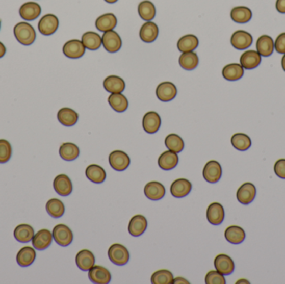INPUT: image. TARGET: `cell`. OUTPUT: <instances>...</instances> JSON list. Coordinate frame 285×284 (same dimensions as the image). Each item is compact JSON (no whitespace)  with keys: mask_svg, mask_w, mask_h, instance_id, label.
Listing matches in <instances>:
<instances>
[{"mask_svg":"<svg viewBox=\"0 0 285 284\" xmlns=\"http://www.w3.org/2000/svg\"><path fill=\"white\" fill-rule=\"evenodd\" d=\"M199 39L194 34L183 36L178 41V50L182 53L192 52L199 46Z\"/></svg>","mask_w":285,"mask_h":284,"instance_id":"74e56055","label":"cell"},{"mask_svg":"<svg viewBox=\"0 0 285 284\" xmlns=\"http://www.w3.org/2000/svg\"><path fill=\"white\" fill-rule=\"evenodd\" d=\"M237 199L240 203L249 205L256 197V188L252 183H245L238 189Z\"/></svg>","mask_w":285,"mask_h":284,"instance_id":"7c38bea8","label":"cell"},{"mask_svg":"<svg viewBox=\"0 0 285 284\" xmlns=\"http://www.w3.org/2000/svg\"><path fill=\"white\" fill-rule=\"evenodd\" d=\"M0 28H1V21H0Z\"/></svg>","mask_w":285,"mask_h":284,"instance_id":"9f6ffc18","label":"cell"},{"mask_svg":"<svg viewBox=\"0 0 285 284\" xmlns=\"http://www.w3.org/2000/svg\"><path fill=\"white\" fill-rule=\"evenodd\" d=\"M14 236L18 242L29 243L35 236V230L29 224H19L14 229Z\"/></svg>","mask_w":285,"mask_h":284,"instance_id":"d6a6232c","label":"cell"},{"mask_svg":"<svg viewBox=\"0 0 285 284\" xmlns=\"http://www.w3.org/2000/svg\"><path fill=\"white\" fill-rule=\"evenodd\" d=\"M244 69L241 64H229L223 68L222 74L228 81H237L244 76Z\"/></svg>","mask_w":285,"mask_h":284,"instance_id":"1f68e13d","label":"cell"},{"mask_svg":"<svg viewBox=\"0 0 285 284\" xmlns=\"http://www.w3.org/2000/svg\"><path fill=\"white\" fill-rule=\"evenodd\" d=\"M53 241L52 233L48 229L39 230L32 239L33 247L37 250H44L51 245Z\"/></svg>","mask_w":285,"mask_h":284,"instance_id":"9a60e30c","label":"cell"},{"mask_svg":"<svg viewBox=\"0 0 285 284\" xmlns=\"http://www.w3.org/2000/svg\"><path fill=\"white\" fill-rule=\"evenodd\" d=\"M203 177L208 183L215 184L222 177V167L219 162L210 160L203 168Z\"/></svg>","mask_w":285,"mask_h":284,"instance_id":"52a82bcc","label":"cell"},{"mask_svg":"<svg viewBox=\"0 0 285 284\" xmlns=\"http://www.w3.org/2000/svg\"><path fill=\"white\" fill-rule=\"evenodd\" d=\"M46 211L52 218H61L65 212V207L61 200L58 198H52L46 203Z\"/></svg>","mask_w":285,"mask_h":284,"instance_id":"b9f144b4","label":"cell"},{"mask_svg":"<svg viewBox=\"0 0 285 284\" xmlns=\"http://www.w3.org/2000/svg\"><path fill=\"white\" fill-rule=\"evenodd\" d=\"M59 25V18L55 16V14H48L42 17L41 19L39 20L38 28L40 34L44 36H50L57 31Z\"/></svg>","mask_w":285,"mask_h":284,"instance_id":"277c9868","label":"cell"},{"mask_svg":"<svg viewBox=\"0 0 285 284\" xmlns=\"http://www.w3.org/2000/svg\"><path fill=\"white\" fill-rule=\"evenodd\" d=\"M230 16L235 23H246L251 20L253 14L249 8L239 6L231 10Z\"/></svg>","mask_w":285,"mask_h":284,"instance_id":"8d00e7d4","label":"cell"},{"mask_svg":"<svg viewBox=\"0 0 285 284\" xmlns=\"http://www.w3.org/2000/svg\"><path fill=\"white\" fill-rule=\"evenodd\" d=\"M159 35V28L157 24L151 21H148L142 25L139 31V37L144 43H153L157 39Z\"/></svg>","mask_w":285,"mask_h":284,"instance_id":"7402d4cb","label":"cell"},{"mask_svg":"<svg viewBox=\"0 0 285 284\" xmlns=\"http://www.w3.org/2000/svg\"><path fill=\"white\" fill-rule=\"evenodd\" d=\"M231 143L234 148L239 151H246L252 145V141L247 134L238 133L234 134L231 138Z\"/></svg>","mask_w":285,"mask_h":284,"instance_id":"7bdbcfd3","label":"cell"},{"mask_svg":"<svg viewBox=\"0 0 285 284\" xmlns=\"http://www.w3.org/2000/svg\"><path fill=\"white\" fill-rule=\"evenodd\" d=\"M148 222L143 215H135L130 219L128 223V232L134 237L141 236L146 231Z\"/></svg>","mask_w":285,"mask_h":284,"instance_id":"ffe728a7","label":"cell"},{"mask_svg":"<svg viewBox=\"0 0 285 284\" xmlns=\"http://www.w3.org/2000/svg\"><path fill=\"white\" fill-rule=\"evenodd\" d=\"M117 25V18L112 13L103 14L95 21L96 29L100 32H107L114 30Z\"/></svg>","mask_w":285,"mask_h":284,"instance_id":"d4e9b609","label":"cell"},{"mask_svg":"<svg viewBox=\"0 0 285 284\" xmlns=\"http://www.w3.org/2000/svg\"><path fill=\"white\" fill-rule=\"evenodd\" d=\"M109 162L110 166L112 167L114 170L121 172L129 167L130 158L123 151L115 150L113 151L109 156Z\"/></svg>","mask_w":285,"mask_h":284,"instance_id":"8992f818","label":"cell"},{"mask_svg":"<svg viewBox=\"0 0 285 284\" xmlns=\"http://www.w3.org/2000/svg\"><path fill=\"white\" fill-rule=\"evenodd\" d=\"M41 14V7L35 2H27L19 9V15L26 21L35 20Z\"/></svg>","mask_w":285,"mask_h":284,"instance_id":"ac0fdd59","label":"cell"},{"mask_svg":"<svg viewBox=\"0 0 285 284\" xmlns=\"http://www.w3.org/2000/svg\"><path fill=\"white\" fill-rule=\"evenodd\" d=\"M143 128L149 134H156L161 126V118L156 112H148L143 118Z\"/></svg>","mask_w":285,"mask_h":284,"instance_id":"4fadbf2b","label":"cell"},{"mask_svg":"<svg viewBox=\"0 0 285 284\" xmlns=\"http://www.w3.org/2000/svg\"><path fill=\"white\" fill-rule=\"evenodd\" d=\"M89 278L94 283L108 284L111 281V273L105 267L96 265L89 269Z\"/></svg>","mask_w":285,"mask_h":284,"instance_id":"30bf717a","label":"cell"},{"mask_svg":"<svg viewBox=\"0 0 285 284\" xmlns=\"http://www.w3.org/2000/svg\"><path fill=\"white\" fill-rule=\"evenodd\" d=\"M199 59L196 53L187 52L183 53L180 55L178 63L181 68H184L185 70H193L194 68H196L199 64Z\"/></svg>","mask_w":285,"mask_h":284,"instance_id":"f35d334b","label":"cell"},{"mask_svg":"<svg viewBox=\"0 0 285 284\" xmlns=\"http://www.w3.org/2000/svg\"><path fill=\"white\" fill-rule=\"evenodd\" d=\"M5 54H6V48H5V44L0 42V59L5 56Z\"/></svg>","mask_w":285,"mask_h":284,"instance_id":"f5cc1de1","label":"cell"},{"mask_svg":"<svg viewBox=\"0 0 285 284\" xmlns=\"http://www.w3.org/2000/svg\"><path fill=\"white\" fill-rule=\"evenodd\" d=\"M173 273L166 269L156 271L151 277V282L153 284H171L173 282Z\"/></svg>","mask_w":285,"mask_h":284,"instance_id":"f6af8a7d","label":"cell"},{"mask_svg":"<svg viewBox=\"0 0 285 284\" xmlns=\"http://www.w3.org/2000/svg\"><path fill=\"white\" fill-rule=\"evenodd\" d=\"M60 155L65 161H73L80 155V148L73 143H64L60 146Z\"/></svg>","mask_w":285,"mask_h":284,"instance_id":"ab89813d","label":"cell"},{"mask_svg":"<svg viewBox=\"0 0 285 284\" xmlns=\"http://www.w3.org/2000/svg\"><path fill=\"white\" fill-rule=\"evenodd\" d=\"M274 173L279 178L285 179V159L277 160L274 167Z\"/></svg>","mask_w":285,"mask_h":284,"instance_id":"c3c4849f","label":"cell"},{"mask_svg":"<svg viewBox=\"0 0 285 284\" xmlns=\"http://www.w3.org/2000/svg\"><path fill=\"white\" fill-rule=\"evenodd\" d=\"M12 146L7 140L0 139V164H5L12 157Z\"/></svg>","mask_w":285,"mask_h":284,"instance_id":"bcb514c9","label":"cell"},{"mask_svg":"<svg viewBox=\"0 0 285 284\" xmlns=\"http://www.w3.org/2000/svg\"><path fill=\"white\" fill-rule=\"evenodd\" d=\"M260 63H261V55L257 51H246L240 57L241 66L248 70L260 66Z\"/></svg>","mask_w":285,"mask_h":284,"instance_id":"cb8c5ba5","label":"cell"},{"mask_svg":"<svg viewBox=\"0 0 285 284\" xmlns=\"http://www.w3.org/2000/svg\"><path fill=\"white\" fill-rule=\"evenodd\" d=\"M276 9L281 14H285V0H277Z\"/></svg>","mask_w":285,"mask_h":284,"instance_id":"f907efd6","label":"cell"},{"mask_svg":"<svg viewBox=\"0 0 285 284\" xmlns=\"http://www.w3.org/2000/svg\"><path fill=\"white\" fill-rule=\"evenodd\" d=\"M81 41L87 49L97 50L102 45V37L97 33L89 31L83 34Z\"/></svg>","mask_w":285,"mask_h":284,"instance_id":"e575fe53","label":"cell"},{"mask_svg":"<svg viewBox=\"0 0 285 284\" xmlns=\"http://www.w3.org/2000/svg\"><path fill=\"white\" fill-rule=\"evenodd\" d=\"M281 64H282V68H283V71L285 72V54L284 55H283V58H282Z\"/></svg>","mask_w":285,"mask_h":284,"instance_id":"db71d44e","label":"cell"},{"mask_svg":"<svg viewBox=\"0 0 285 284\" xmlns=\"http://www.w3.org/2000/svg\"><path fill=\"white\" fill-rule=\"evenodd\" d=\"M85 174L87 178L94 184H102L106 178L105 169L97 164H91L87 167Z\"/></svg>","mask_w":285,"mask_h":284,"instance_id":"836d02e7","label":"cell"},{"mask_svg":"<svg viewBox=\"0 0 285 284\" xmlns=\"http://www.w3.org/2000/svg\"><path fill=\"white\" fill-rule=\"evenodd\" d=\"M85 46L83 44L82 41L78 39H73L69 40L64 43L63 47V53L66 57L69 59H80L85 54Z\"/></svg>","mask_w":285,"mask_h":284,"instance_id":"9c48e42d","label":"cell"},{"mask_svg":"<svg viewBox=\"0 0 285 284\" xmlns=\"http://www.w3.org/2000/svg\"><path fill=\"white\" fill-rule=\"evenodd\" d=\"M231 44L238 50L249 48L253 43V36L244 30H238L231 36Z\"/></svg>","mask_w":285,"mask_h":284,"instance_id":"ba28073f","label":"cell"},{"mask_svg":"<svg viewBox=\"0 0 285 284\" xmlns=\"http://www.w3.org/2000/svg\"><path fill=\"white\" fill-rule=\"evenodd\" d=\"M108 102L110 104V107L118 113L126 111L128 107V99L121 93H111V95L108 98Z\"/></svg>","mask_w":285,"mask_h":284,"instance_id":"d590c367","label":"cell"},{"mask_svg":"<svg viewBox=\"0 0 285 284\" xmlns=\"http://www.w3.org/2000/svg\"><path fill=\"white\" fill-rule=\"evenodd\" d=\"M207 219L212 225H220L224 219V207L219 202H213L208 207Z\"/></svg>","mask_w":285,"mask_h":284,"instance_id":"5bb4252c","label":"cell"},{"mask_svg":"<svg viewBox=\"0 0 285 284\" xmlns=\"http://www.w3.org/2000/svg\"><path fill=\"white\" fill-rule=\"evenodd\" d=\"M54 189L60 196H69L73 191V184L66 174H60L54 180Z\"/></svg>","mask_w":285,"mask_h":284,"instance_id":"e0dca14e","label":"cell"},{"mask_svg":"<svg viewBox=\"0 0 285 284\" xmlns=\"http://www.w3.org/2000/svg\"><path fill=\"white\" fill-rule=\"evenodd\" d=\"M206 284H225L226 280L222 273H219L218 271H210L206 274Z\"/></svg>","mask_w":285,"mask_h":284,"instance_id":"7dc6e473","label":"cell"},{"mask_svg":"<svg viewBox=\"0 0 285 284\" xmlns=\"http://www.w3.org/2000/svg\"><path fill=\"white\" fill-rule=\"evenodd\" d=\"M165 146L169 150L178 153L182 152L185 148V143L179 135L176 134H170L165 138Z\"/></svg>","mask_w":285,"mask_h":284,"instance_id":"ee69618b","label":"cell"},{"mask_svg":"<svg viewBox=\"0 0 285 284\" xmlns=\"http://www.w3.org/2000/svg\"><path fill=\"white\" fill-rule=\"evenodd\" d=\"M226 240L233 244H240L244 241L246 238V234L244 230L240 226H229L224 232Z\"/></svg>","mask_w":285,"mask_h":284,"instance_id":"4dcf8cb0","label":"cell"},{"mask_svg":"<svg viewBox=\"0 0 285 284\" xmlns=\"http://www.w3.org/2000/svg\"><path fill=\"white\" fill-rule=\"evenodd\" d=\"M177 95V88L171 82H163L156 89V96L162 102H169L174 99Z\"/></svg>","mask_w":285,"mask_h":284,"instance_id":"8fae6325","label":"cell"},{"mask_svg":"<svg viewBox=\"0 0 285 284\" xmlns=\"http://www.w3.org/2000/svg\"><path fill=\"white\" fill-rule=\"evenodd\" d=\"M102 44L105 50L114 54L120 50L122 48L121 37L114 30L105 32L102 36Z\"/></svg>","mask_w":285,"mask_h":284,"instance_id":"5b68a950","label":"cell"},{"mask_svg":"<svg viewBox=\"0 0 285 284\" xmlns=\"http://www.w3.org/2000/svg\"><path fill=\"white\" fill-rule=\"evenodd\" d=\"M274 49L281 55L285 54V33L279 34L274 42Z\"/></svg>","mask_w":285,"mask_h":284,"instance_id":"681fc988","label":"cell"},{"mask_svg":"<svg viewBox=\"0 0 285 284\" xmlns=\"http://www.w3.org/2000/svg\"><path fill=\"white\" fill-rule=\"evenodd\" d=\"M53 239L61 247L69 246L73 239V232L68 226L58 224L53 229Z\"/></svg>","mask_w":285,"mask_h":284,"instance_id":"3957f363","label":"cell"},{"mask_svg":"<svg viewBox=\"0 0 285 284\" xmlns=\"http://www.w3.org/2000/svg\"><path fill=\"white\" fill-rule=\"evenodd\" d=\"M103 88L110 93H119L125 89V82L122 78L110 75L103 81Z\"/></svg>","mask_w":285,"mask_h":284,"instance_id":"83f0119b","label":"cell"},{"mask_svg":"<svg viewBox=\"0 0 285 284\" xmlns=\"http://www.w3.org/2000/svg\"><path fill=\"white\" fill-rule=\"evenodd\" d=\"M165 188L161 183L152 181L144 187V194L149 200L158 201L165 195Z\"/></svg>","mask_w":285,"mask_h":284,"instance_id":"d6986e66","label":"cell"},{"mask_svg":"<svg viewBox=\"0 0 285 284\" xmlns=\"http://www.w3.org/2000/svg\"><path fill=\"white\" fill-rule=\"evenodd\" d=\"M192 189L191 183L185 178H178L175 180L170 187V193L174 198H181L190 193Z\"/></svg>","mask_w":285,"mask_h":284,"instance_id":"603a6c76","label":"cell"},{"mask_svg":"<svg viewBox=\"0 0 285 284\" xmlns=\"http://www.w3.org/2000/svg\"><path fill=\"white\" fill-rule=\"evenodd\" d=\"M257 52L261 56L269 57L273 55L274 50V42L269 35H262L258 38L256 43Z\"/></svg>","mask_w":285,"mask_h":284,"instance_id":"f546056e","label":"cell"},{"mask_svg":"<svg viewBox=\"0 0 285 284\" xmlns=\"http://www.w3.org/2000/svg\"><path fill=\"white\" fill-rule=\"evenodd\" d=\"M215 267L223 275H230L235 271V263L228 255L219 254L215 259Z\"/></svg>","mask_w":285,"mask_h":284,"instance_id":"2e32d148","label":"cell"},{"mask_svg":"<svg viewBox=\"0 0 285 284\" xmlns=\"http://www.w3.org/2000/svg\"><path fill=\"white\" fill-rule=\"evenodd\" d=\"M105 2L109 3V4H114L116 3L118 0H105Z\"/></svg>","mask_w":285,"mask_h":284,"instance_id":"11a10c76","label":"cell"},{"mask_svg":"<svg viewBox=\"0 0 285 284\" xmlns=\"http://www.w3.org/2000/svg\"><path fill=\"white\" fill-rule=\"evenodd\" d=\"M76 264L82 271H89L95 264V257L91 251L83 249L77 253L75 257Z\"/></svg>","mask_w":285,"mask_h":284,"instance_id":"44dd1931","label":"cell"},{"mask_svg":"<svg viewBox=\"0 0 285 284\" xmlns=\"http://www.w3.org/2000/svg\"><path fill=\"white\" fill-rule=\"evenodd\" d=\"M57 118L62 125L65 127H72L75 125L78 122L79 114L73 109L63 108L58 112Z\"/></svg>","mask_w":285,"mask_h":284,"instance_id":"484cf974","label":"cell"},{"mask_svg":"<svg viewBox=\"0 0 285 284\" xmlns=\"http://www.w3.org/2000/svg\"><path fill=\"white\" fill-rule=\"evenodd\" d=\"M36 259V252L35 248L26 246L21 248L17 254L16 260L18 265L26 268L31 265Z\"/></svg>","mask_w":285,"mask_h":284,"instance_id":"4316f807","label":"cell"},{"mask_svg":"<svg viewBox=\"0 0 285 284\" xmlns=\"http://www.w3.org/2000/svg\"><path fill=\"white\" fill-rule=\"evenodd\" d=\"M108 256L110 261L118 266H123L129 261V252L124 246L119 243H114L110 246Z\"/></svg>","mask_w":285,"mask_h":284,"instance_id":"7a4b0ae2","label":"cell"},{"mask_svg":"<svg viewBox=\"0 0 285 284\" xmlns=\"http://www.w3.org/2000/svg\"><path fill=\"white\" fill-rule=\"evenodd\" d=\"M178 164V156L176 152L168 150L163 152L158 159V164L164 170H171Z\"/></svg>","mask_w":285,"mask_h":284,"instance_id":"f1b7e54d","label":"cell"},{"mask_svg":"<svg viewBox=\"0 0 285 284\" xmlns=\"http://www.w3.org/2000/svg\"><path fill=\"white\" fill-rule=\"evenodd\" d=\"M139 16L142 19L147 21L153 20L156 18V8L153 3L148 0H144L140 3L138 7Z\"/></svg>","mask_w":285,"mask_h":284,"instance_id":"60d3db41","label":"cell"},{"mask_svg":"<svg viewBox=\"0 0 285 284\" xmlns=\"http://www.w3.org/2000/svg\"><path fill=\"white\" fill-rule=\"evenodd\" d=\"M173 283L174 284H182V283H185V284H189L190 283V282H188L187 280L185 279V278H183V277H176L175 279H173Z\"/></svg>","mask_w":285,"mask_h":284,"instance_id":"816d5d0a","label":"cell"},{"mask_svg":"<svg viewBox=\"0 0 285 284\" xmlns=\"http://www.w3.org/2000/svg\"><path fill=\"white\" fill-rule=\"evenodd\" d=\"M14 36L23 45H31L36 39V32L30 23L20 22L14 26Z\"/></svg>","mask_w":285,"mask_h":284,"instance_id":"6da1fadb","label":"cell"}]
</instances>
